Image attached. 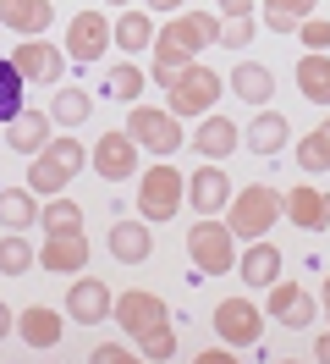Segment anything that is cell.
<instances>
[{"label":"cell","mask_w":330,"mask_h":364,"mask_svg":"<svg viewBox=\"0 0 330 364\" xmlns=\"http://www.w3.org/2000/svg\"><path fill=\"white\" fill-rule=\"evenodd\" d=\"M143 6H149V11H165V17H176V11H182V0H143Z\"/></svg>","instance_id":"obj_41"},{"label":"cell","mask_w":330,"mask_h":364,"mask_svg":"<svg viewBox=\"0 0 330 364\" xmlns=\"http://www.w3.org/2000/svg\"><path fill=\"white\" fill-rule=\"evenodd\" d=\"M314 359H319V364H330V331H325L319 342H314Z\"/></svg>","instance_id":"obj_43"},{"label":"cell","mask_w":330,"mask_h":364,"mask_svg":"<svg viewBox=\"0 0 330 364\" xmlns=\"http://www.w3.org/2000/svg\"><path fill=\"white\" fill-rule=\"evenodd\" d=\"M215 331H220V342H231V348H259L264 309L253 298H220L215 304Z\"/></svg>","instance_id":"obj_8"},{"label":"cell","mask_w":330,"mask_h":364,"mask_svg":"<svg viewBox=\"0 0 330 364\" xmlns=\"http://www.w3.org/2000/svg\"><path fill=\"white\" fill-rule=\"evenodd\" d=\"M50 127H55V116H50V111H28V105H22V111L6 122V149H11V155H28V160H33L44 144L55 138Z\"/></svg>","instance_id":"obj_14"},{"label":"cell","mask_w":330,"mask_h":364,"mask_svg":"<svg viewBox=\"0 0 330 364\" xmlns=\"http://www.w3.org/2000/svg\"><path fill=\"white\" fill-rule=\"evenodd\" d=\"M138 353H143V359H176V331H171V320H165V326H154L149 337H138Z\"/></svg>","instance_id":"obj_35"},{"label":"cell","mask_w":330,"mask_h":364,"mask_svg":"<svg viewBox=\"0 0 330 364\" xmlns=\"http://www.w3.org/2000/svg\"><path fill=\"white\" fill-rule=\"evenodd\" d=\"M61 331H66V315H55L50 304H28L17 315V337L28 342V348H55Z\"/></svg>","instance_id":"obj_22"},{"label":"cell","mask_w":330,"mask_h":364,"mask_svg":"<svg viewBox=\"0 0 330 364\" xmlns=\"http://www.w3.org/2000/svg\"><path fill=\"white\" fill-rule=\"evenodd\" d=\"M286 221L303 227V232H325L330 227V193L314 188V182H297V188L286 193Z\"/></svg>","instance_id":"obj_17"},{"label":"cell","mask_w":330,"mask_h":364,"mask_svg":"<svg viewBox=\"0 0 330 364\" xmlns=\"http://www.w3.org/2000/svg\"><path fill=\"white\" fill-rule=\"evenodd\" d=\"M297 39H303L308 50H330V17H303V23H297Z\"/></svg>","instance_id":"obj_36"},{"label":"cell","mask_w":330,"mask_h":364,"mask_svg":"<svg viewBox=\"0 0 330 364\" xmlns=\"http://www.w3.org/2000/svg\"><path fill=\"white\" fill-rule=\"evenodd\" d=\"M154 39H160V28H154V17L149 11H121V17H116V45L121 50H132V55H138V50H154Z\"/></svg>","instance_id":"obj_27"},{"label":"cell","mask_w":330,"mask_h":364,"mask_svg":"<svg viewBox=\"0 0 330 364\" xmlns=\"http://www.w3.org/2000/svg\"><path fill=\"white\" fill-rule=\"evenodd\" d=\"M39 227H44V232H83V210L72 205L66 193H55V199L39 210Z\"/></svg>","instance_id":"obj_32"},{"label":"cell","mask_w":330,"mask_h":364,"mask_svg":"<svg viewBox=\"0 0 330 364\" xmlns=\"http://www.w3.org/2000/svg\"><path fill=\"white\" fill-rule=\"evenodd\" d=\"M39 265V254H33V243L22 237V232H6L0 237V276H22Z\"/></svg>","instance_id":"obj_31"},{"label":"cell","mask_w":330,"mask_h":364,"mask_svg":"<svg viewBox=\"0 0 330 364\" xmlns=\"http://www.w3.org/2000/svg\"><path fill=\"white\" fill-rule=\"evenodd\" d=\"M220 94H226V77H220L215 67L193 61V67L182 72V77H176L171 89H165V105H171V111L182 116V122H187V116H209V111H215V100H220Z\"/></svg>","instance_id":"obj_6"},{"label":"cell","mask_w":330,"mask_h":364,"mask_svg":"<svg viewBox=\"0 0 330 364\" xmlns=\"http://www.w3.org/2000/svg\"><path fill=\"white\" fill-rule=\"evenodd\" d=\"M319 0H264V28L270 33H297L303 17H314Z\"/></svg>","instance_id":"obj_29"},{"label":"cell","mask_w":330,"mask_h":364,"mask_svg":"<svg viewBox=\"0 0 330 364\" xmlns=\"http://www.w3.org/2000/svg\"><path fill=\"white\" fill-rule=\"evenodd\" d=\"M39 193L33 188H0V227L6 232H28L39 227Z\"/></svg>","instance_id":"obj_24"},{"label":"cell","mask_w":330,"mask_h":364,"mask_svg":"<svg viewBox=\"0 0 330 364\" xmlns=\"http://www.w3.org/2000/svg\"><path fill=\"white\" fill-rule=\"evenodd\" d=\"M110 6H127V0H110Z\"/></svg>","instance_id":"obj_45"},{"label":"cell","mask_w":330,"mask_h":364,"mask_svg":"<svg viewBox=\"0 0 330 364\" xmlns=\"http://www.w3.org/2000/svg\"><path fill=\"white\" fill-rule=\"evenodd\" d=\"M22 83H28V77L17 72V61H0V127L22 111Z\"/></svg>","instance_id":"obj_34"},{"label":"cell","mask_w":330,"mask_h":364,"mask_svg":"<svg viewBox=\"0 0 330 364\" xmlns=\"http://www.w3.org/2000/svg\"><path fill=\"white\" fill-rule=\"evenodd\" d=\"M226 227L237 232V243H253V237H270L275 227V215H286V193H275L270 182H248L231 193V205H226Z\"/></svg>","instance_id":"obj_2"},{"label":"cell","mask_w":330,"mask_h":364,"mask_svg":"<svg viewBox=\"0 0 330 364\" xmlns=\"http://www.w3.org/2000/svg\"><path fill=\"white\" fill-rule=\"evenodd\" d=\"M286 133H292V127H286V116L259 105V116L242 127V144H248L253 155H281V149H286Z\"/></svg>","instance_id":"obj_23"},{"label":"cell","mask_w":330,"mask_h":364,"mask_svg":"<svg viewBox=\"0 0 330 364\" xmlns=\"http://www.w3.org/2000/svg\"><path fill=\"white\" fill-rule=\"evenodd\" d=\"M88 359H94V364H132V359H143V353H132L127 342H99Z\"/></svg>","instance_id":"obj_38"},{"label":"cell","mask_w":330,"mask_h":364,"mask_svg":"<svg viewBox=\"0 0 330 364\" xmlns=\"http://www.w3.org/2000/svg\"><path fill=\"white\" fill-rule=\"evenodd\" d=\"M231 94L248 100V105H270V94H275V72L259 67V61H242V67H231Z\"/></svg>","instance_id":"obj_26"},{"label":"cell","mask_w":330,"mask_h":364,"mask_svg":"<svg viewBox=\"0 0 330 364\" xmlns=\"http://www.w3.org/2000/svg\"><path fill=\"white\" fill-rule=\"evenodd\" d=\"M39 265L50 276H77L88 265V237L83 232H50L44 249H39Z\"/></svg>","instance_id":"obj_16"},{"label":"cell","mask_w":330,"mask_h":364,"mask_svg":"<svg viewBox=\"0 0 330 364\" xmlns=\"http://www.w3.org/2000/svg\"><path fill=\"white\" fill-rule=\"evenodd\" d=\"M231 359H237L231 342H220V348H204V353H198V364H231Z\"/></svg>","instance_id":"obj_39"},{"label":"cell","mask_w":330,"mask_h":364,"mask_svg":"<svg viewBox=\"0 0 330 364\" xmlns=\"http://www.w3.org/2000/svg\"><path fill=\"white\" fill-rule=\"evenodd\" d=\"M105 94H110V100H127V105H138V94H143V72L132 67V61L110 67V72H105Z\"/></svg>","instance_id":"obj_33"},{"label":"cell","mask_w":330,"mask_h":364,"mask_svg":"<svg viewBox=\"0 0 330 364\" xmlns=\"http://www.w3.org/2000/svg\"><path fill=\"white\" fill-rule=\"evenodd\" d=\"M88 160H94V155H88L72 133H55L39 155H33V166H28V188H33V193H44V199H55V193H66V182L77 177Z\"/></svg>","instance_id":"obj_1"},{"label":"cell","mask_w":330,"mask_h":364,"mask_svg":"<svg viewBox=\"0 0 330 364\" xmlns=\"http://www.w3.org/2000/svg\"><path fill=\"white\" fill-rule=\"evenodd\" d=\"M94 155V171L105 182H127V177H138V138L121 127V133H99V144L88 149Z\"/></svg>","instance_id":"obj_11"},{"label":"cell","mask_w":330,"mask_h":364,"mask_svg":"<svg viewBox=\"0 0 330 364\" xmlns=\"http://www.w3.org/2000/svg\"><path fill=\"white\" fill-rule=\"evenodd\" d=\"M50 116H55V127H83L88 116H94V100H88L83 89H55Z\"/></svg>","instance_id":"obj_30"},{"label":"cell","mask_w":330,"mask_h":364,"mask_svg":"<svg viewBox=\"0 0 330 364\" xmlns=\"http://www.w3.org/2000/svg\"><path fill=\"white\" fill-rule=\"evenodd\" d=\"M127 133L138 138V149H149V155H176L182 144H187V133H182V116L171 111V105H132L127 116Z\"/></svg>","instance_id":"obj_5"},{"label":"cell","mask_w":330,"mask_h":364,"mask_svg":"<svg viewBox=\"0 0 330 364\" xmlns=\"http://www.w3.org/2000/svg\"><path fill=\"white\" fill-rule=\"evenodd\" d=\"M187 205V177L176 171V166H149L143 177H138V215L160 227V221H176V210Z\"/></svg>","instance_id":"obj_3"},{"label":"cell","mask_w":330,"mask_h":364,"mask_svg":"<svg viewBox=\"0 0 330 364\" xmlns=\"http://www.w3.org/2000/svg\"><path fill=\"white\" fill-rule=\"evenodd\" d=\"M220 45H231V50L253 45V17H226L220 23Z\"/></svg>","instance_id":"obj_37"},{"label":"cell","mask_w":330,"mask_h":364,"mask_svg":"<svg viewBox=\"0 0 330 364\" xmlns=\"http://www.w3.org/2000/svg\"><path fill=\"white\" fill-rule=\"evenodd\" d=\"M292 77H297V94H303V100L330 105V55H325V50H308Z\"/></svg>","instance_id":"obj_25"},{"label":"cell","mask_w":330,"mask_h":364,"mask_svg":"<svg viewBox=\"0 0 330 364\" xmlns=\"http://www.w3.org/2000/svg\"><path fill=\"white\" fill-rule=\"evenodd\" d=\"M110 45H116V23H105L94 6H88V11H77V17L66 23V55H72V61L94 67Z\"/></svg>","instance_id":"obj_9"},{"label":"cell","mask_w":330,"mask_h":364,"mask_svg":"<svg viewBox=\"0 0 330 364\" xmlns=\"http://www.w3.org/2000/svg\"><path fill=\"white\" fill-rule=\"evenodd\" d=\"M297 166H303V177H325V171H330V122H319L314 133H303V144H297Z\"/></svg>","instance_id":"obj_28"},{"label":"cell","mask_w":330,"mask_h":364,"mask_svg":"<svg viewBox=\"0 0 330 364\" xmlns=\"http://www.w3.org/2000/svg\"><path fill=\"white\" fill-rule=\"evenodd\" d=\"M187 144H193L204 160H226L242 144V127L231 122V116H215V111H209V116H198V133H187Z\"/></svg>","instance_id":"obj_18"},{"label":"cell","mask_w":330,"mask_h":364,"mask_svg":"<svg viewBox=\"0 0 330 364\" xmlns=\"http://www.w3.org/2000/svg\"><path fill=\"white\" fill-rule=\"evenodd\" d=\"M0 23L11 33H22V39H39L55 23V0H0Z\"/></svg>","instance_id":"obj_19"},{"label":"cell","mask_w":330,"mask_h":364,"mask_svg":"<svg viewBox=\"0 0 330 364\" xmlns=\"http://www.w3.org/2000/svg\"><path fill=\"white\" fill-rule=\"evenodd\" d=\"M116 320H121V331H127L132 342L149 337L154 326H165V298L160 293H143V287H132V293H116Z\"/></svg>","instance_id":"obj_10"},{"label":"cell","mask_w":330,"mask_h":364,"mask_svg":"<svg viewBox=\"0 0 330 364\" xmlns=\"http://www.w3.org/2000/svg\"><path fill=\"white\" fill-rule=\"evenodd\" d=\"M187 254H193V265L204 276H226L231 265H237V232L226 227V221H215V215H204V221H193L187 227Z\"/></svg>","instance_id":"obj_4"},{"label":"cell","mask_w":330,"mask_h":364,"mask_svg":"<svg viewBox=\"0 0 330 364\" xmlns=\"http://www.w3.org/2000/svg\"><path fill=\"white\" fill-rule=\"evenodd\" d=\"M325 315H330V304H325Z\"/></svg>","instance_id":"obj_46"},{"label":"cell","mask_w":330,"mask_h":364,"mask_svg":"<svg viewBox=\"0 0 330 364\" xmlns=\"http://www.w3.org/2000/svg\"><path fill=\"white\" fill-rule=\"evenodd\" d=\"M319 304H330V271H325V282H319Z\"/></svg>","instance_id":"obj_44"},{"label":"cell","mask_w":330,"mask_h":364,"mask_svg":"<svg viewBox=\"0 0 330 364\" xmlns=\"http://www.w3.org/2000/svg\"><path fill=\"white\" fill-rule=\"evenodd\" d=\"M11 326H17V320H11V304H0V342L11 337Z\"/></svg>","instance_id":"obj_42"},{"label":"cell","mask_w":330,"mask_h":364,"mask_svg":"<svg viewBox=\"0 0 330 364\" xmlns=\"http://www.w3.org/2000/svg\"><path fill=\"white\" fill-rule=\"evenodd\" d=\"M187 205L198 215H220L231 205V177L220 171V160H204L198 171H187Z\"/></svg>","instance_id":"obj_12"},{"label":"cell","mask_w":330,"mask_h":364,"mask_svg":"<svg viewBox=\"0 0 330 364\" xmlns=\"http://www.w3.org/2000/svg\"><path fill=\"white\" fill-rule=\"evenodd\" d=\"M61 309H66L72 320H77V326H99L105 315H116V293H110L105 282H94V276H77Z\"/></svg>","instance_id":"obj_13"},{"label":"cell","mask_w":330,"mask_h":364,"mask_svg":"<svg viewBox=\"0 0 330 364\" xmlns=\"http://www.w3.org/2000/svg\"><path fill=\"white\" fill-rule=\"evenodd\" d=\"M11 61H17V72L33 83V89H61V77H66V50L55 45H44V33L39 39H22V45H11Z\"/></svg>","instance_id":"obj_7"},{"label":"cell","mask_w":330,"mask_h":364,"mask_svg":"<svg viewBox=\"0 0 330 364\" xmlns=\"http://www.w3.org/2000/svg\"><path fill=\"white\" fill-rule=\"evenodd\" d=\"M220 17H253V0H220Z\"/></svg>","instance_id":"obj_40"},{"label":"cell","mask_w":330,"mask_h":364,"mask_svg":"<svg viewBox=\"0 0 330 364\" xmlns=\"http://www.w3.org/2000/svg\"><path fill=\"white\" fill-rule=\"evenodd\" d=\"M237 271H242L248 287H270V282H281V249H275L270 237H253V243L237 254Z\"/></svg>","instance_id":"obj_21"},{"label":"cell","mask_w":330,"mask_h":364,"mask_svg":"<svg viewBox=\"0 0 330 364\" xmlns=\"http://www.w3.org/2000/svg\"><path fill=\"white\" fill-rule=\"evenodd\" d=\"M105 243H110V254H116L121 265H143V259L154 254V227L143 221V215H138V221H116Z\"/></svg>","instance_id":"obj_20"},{"label":"cell","mask_w":330,"mask_h":364,"mask_svg":"<svg viewBox=\"0 0 330 364\" xmlns=\"http://www.w3.org/2000/svg\"><path fill=\"white\" fill-rule=\"evenodd\" d=\"M264 293H270V304H264V315H275L281 326H292V331H303V326H314V309H319V304H314V298H308L303 287H297V282H270Z\"/></svg>","instance_id":"obj_15"}]
</instances>
